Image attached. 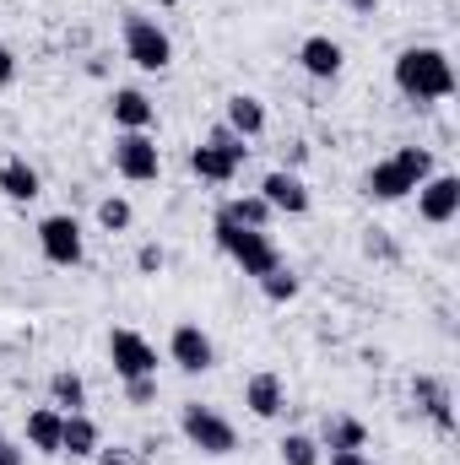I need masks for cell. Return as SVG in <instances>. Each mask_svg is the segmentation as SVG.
I'll use <instances>...</instances> for the list:
<instances>
[{
    "mask_svg": "<svg viewBox=\"0 0 460 465\" xmlns=\"http://www.w3.org/2000/svg\"><path fill=\"white\" fill-rule=\"evenodd\" d=\"M109 114H115V130H152L157 124V104L141 87H119L109 98Z\"/></svg>",
    "mask_w": 460,
    "mask_h": 465,
    "instance_id": "cell-16",
    "label": "cell"
},
{
    "mask_svg": "<svg viewBox=\"0 0 460 465\" xmlns=\"http://www.w3.org/2000/svg\"><path fill=\"white\" fill-rule=\"evenodd\" d=\"M412 401H417V411H423V417H428L439 433H450V428H455V411H450L455 401H450V390H445L439 379L417 373V379H412Z\"/></svg>",
    "mask_w": 460,
    "mask_h": 465,
    "instance_id": "cell-15",
    "label": "cell"
},
{
    "mask_svg": "<svg viewBox=\"0 0 460 465\" xmlns=\"http://www.w3.org/2000/svg\"><path fill=\"white\" fill-rule=\"evenodd\" d=\"M93 460H98V465H135V460H130V455H125V450H98Z\"/></svg>",
    "mask_w": 460,
    "mask_h": 465,
    "instance_id": "cell-32",
    "label": "cell"
},
{
    "mask_svg": "<svg viewBox=\"0 0 460 465\" xmlns=\"http://www.w3.org/2000/svg\"><path fill=\"white\" fill-rule=\"evenodd\" d=\"M38 249H44V260H49V265H60V271L82 265V260H87L82 223H76L71 212H55V217H44V223H38Z\"/></svg>",
    "mask_w": 460,
    "mask_h": 465,
    "instance_id": "cell-8",
    "label": "cell"
},
{
    "mask_svg": "<svg viewBox=\"0 0 460 465\" xmlns=\"http://www.w3.org/2000/svg\"><path fill=\"white\" fill-rule=\"evenodd\" d=\"M276 455H282V465H320L325 460L320 439H309V433H287V439L276 444Z\"/></svg>",
    "mask_w": 460,
    "mask_h": 465,
    "instance_id": "cell-24",
    "label": "cell"
},
{
    "mask_svg": "<svg viewBox=\"0 0 460 465\" xmlns=\"http://www.w3.org/2000/svg\"><path fill=\"white\" fill-rule=\"evenodd\" d=\"M298 287H304V282H298L287 265H276V271H265V276H260V292H265V303H293V298H298Z\"/></svg>",
    "mask_w": 460,
    "mask_h": 465,
    "instance_id": "cell-25",
    "label": "cell"
},
{
    "mask_svg": "<svg viewBox=\"0 0 460 465\" xmlns=\"http://www.w3.org/2000/svg\"><path fill=\"white\" fill-rule=\"evenodd\" d=\"M104 450V433H98V422L87 417V411H65V433H60V455H71V460H93Z\"/></svg>",
    "mask_w": 460,
    "mask_h": 465,
    "instance_id": "cell-17",
    "label": "cell"
},
{
    "mask_svg": "<svg viewBox=\"0 0 460 465\" xmlns=\"http://www.w3.org/2000/svg\"><path fill=\"white\" fill-rule=\"evenodd\" d=\"M109 362L119 379H152L157 373V347L141 331H115L109 336Z\"/></svg>",
    "mask_w": 460,
    "mask_h": 465,
    "instance_id": "cell-10",
    "label": "cell"
},
{
    "mask_svg": "<svg viewBox=\"0 0 460 465\" xmlns=\"http://www.w3.org/2000/svg\"><path fill=\"white\" fill-rule=\"evenodd\" d=\"M168 362H174L179 373H206V368H217V347H212V336H206L201 325H174V336H168Z\"/></svg>",
    "mask_w": 460,
    "mask_h": 465,
    "instance_id": "cell-11",
    "label": "cell"
},
{
    "mask_svg": "<svg viewBox=\"0 0 460 465\" xmlns=\"http://www.w3.org/2000/svg\"><path fill=\"white\" fill-rule=\"evenodd\" d=\"M255 195H260L271 212H282V217H304V212H309V184H304L293 168H271Z\"/></svg>",
    "mask_w": 460,
    "mask_h": 465,
    "instance_id": "cell-12",
    "label": "cell"
},
{
    "mask_svg": "<svg viewBox=\"0 0 460 465\" xmlns=\"http://www.w3.org/2000/svg\"><path fill=\"white\" fill-rule=\"evenodd\" d=\"M298 65L315 76V82H336L346 65V49L331 38V33H309L304 44H298Z\"/></svg>",
    "mask_w": 460,
    "mask_h": 465,
    "instance_id": "cell-13",
    "label": "cell"
},
{
    "mask_svg": "<svg viewBox=\"0 0 460 465\" xmlns=\"http://www.w3.org/2000/svg\"><path fill=\"white\" fill-rule=\"evenodd\" d=\"M125 401L130 406H152L157 401V373L152 379H125Z\"/></svg>",
    "mask_w": 460,
    "mask_h": 465,
    "instance_id": "cell-28",
    "label": "cell"
},
{
    "mask_svg": "<svg viewBox=\"0 0 460 465\" xmlns=\"http://www.w3.org/2000/svg\"><path fill=\"white\" fill-rule=\"evenodd\" d=\"M217 232V249L228 254L233 265L244 271V276H265V271H276L282 265V254H276V243H271V232L265 228H233V223H212Z\"/></svg>",
    "mask_w": 460,
    "mask_h": 465,
    "instance_id": "cell-4",
    "label": "cell"
},
{
    "mask_svg": "<svg viewBox=\"0 0 460 465\" xmlns=\"http://www.w3.org/2000/svg\"><path fill=\"white\" fill-rule=\"evenodd\" d=\"M16 82V54H11V44L0 38V87H11Z\"/></svg>",
    "mask_w": 460,
    "mask_h": 465,
    "instance_id": "cell-29",
    "label": "cell"
},
{
    "mask_svg": "<svg viewBox=\"0 0 460 465\" xmlns=\"http://www.w3.org/2000/svg\"><path fill=\"white\" fill-rule=\"evenodd\" d=\"M368 444V428L357 417H325L320 428V450H363Z\"/></svg>",
    "mask_w": 460,
    "mask_h": 465,
    "instance_id": "cell-23",
    "label": "cell"
},
{
    "mask_svg": "<svg viewBox=\"0 0 460 465\" xmlns=\"http://www.w3.org/2000/svg\"><path fill=\"white\" fill-rule=\"evenodd\" d=\"M244 157H249V146L233 135L228 124H217V130L190 152V173H195V179H206V184H233V179H238V168H244Z\"/></svg>",
    "mask_w": 460,
    "mask_h": 465,
    "instance_id": "cell-6",
    "label": "cell"
},
{
    "mask_svg": "<svg viewBox=\"0 0 460 465\" xmlns=\"http://www.w3.org/2000/svg\"><path fill=\"white\" fill-rule=\"evenodd\" d=\"M0 195H5L11 206H33V201L44 195L38 168H33L27 157H5V163H0Z\"/></svg>",
    "mask_w": 460,
    "mask_h": 465,
    "instance_id": "cell-14",
    "label": "cell"
},
{
    "mask_svg": "<svg viewBox=\"0 0 460 465\" xmlns=\"http://www.w3.org/2000/svg\"><path fill=\"white\" fill-rule=\"evenodd\" d=\"M130 223H135V212H130L125 195H104V201H98V228L104 232H125Z\"/></svg>",
    "mask_w": 460,
    "mask_h": 465,
    "instance_id": "cell-26",
    "label": "cell"
},
{
    "mask_svg": "<svg viewBox=\"0 0 460 465\" xmlns=\"http://www.w3.org/2000/svg\"><path fill=\"white\" fill-rule=\"evenodd\" d=\"M0 439H5V428H0Z\"/></svg>",
    "mask_w": 460,
    "mask_h": 465,
    "instance_id": "cell-35",
    "label": "cell"
},
{
    "mask_svg": "<svg viewBox=\"0 0 460 465\" xmlns=\"http://www.w3.org/2000/svg\"><path fill=\"white\" fill-rule=\"evenodd\" d=\"M223 124H228L238 141H255V135H265V104H260L255 93H233Z\"/></svg>",
    "mask_w": 460,
    "mask_h": 465,
    "instance_id": "cell-20",
    "label": "cell"
},
{
    "mask_svg": "<svg viewBox=\"0 0 460 465\" xmlns=\"http://www.w3.org/2000/svg\"><path fill=\"white\" fill-rule=\"evenodd\" d=\"M368 254H385V260H390V254H395V243H390V238H379V232H374V238H368Z\"/></svg>",
    "mask_w": 460,
    "mask_h": 465,
    "instance_id": "cell-33",
    "label": "cell"
},
{
    "mask_svg": "<svg viewBox=\"0 0 460 465\" xmlns=\"http://www.w3.org/2000/svg\"><path fill=\"white\" fill-rule=\"evenodd\" d=\"M374 5H379V0H346V11H357V16H368Z\"/></svg>",
    "mask_w": 460,
    "mask_h": 465,
    "instance_id": "cell-34",
    "label": "cell"
},
{
    "mask_svg": "<svg viewBox=\"0 0 460 465\" xmlns=\"http://www.w3.org/2000/svg\"><path fill=\"white\" fill-rule=\"evenodd\" d=\"M163 265H168V254H163V243H141V249H135V271H141V276H157Z\"/></svg>",
    "mask_w": 460,
    "mask_h": 465,
    "instance_id": "cell-27",
    "label": "cell"
},
{
    "mask_svg": "<svg viewBox=\"0 0 460 465\" xmlns=\"http://www.w3.org/2000/svg\"><path fill=\"white\" fill-rule=\"evenodd\" d=\"M368 465H374V460H368Z\"/></svg>",
    "mask_w": 460,
    "mask_h": 465,
    "instance_id": "cell-36",
    "label": "cell"
},
{
    "mask_svg": "<svg viewBox=\"0 0 460 465\" xmlns=\"http://www.w3.org/2000/svg\"><path fill=\"white\" fill-rule=\"evenodd\" d=\"M276 212L260 201V195H233V201H223L217 206V223H233V228H265Z\"/></svg>",
    "mask_w": 460,
    "mask_h": 465,
    "instance_id": "cell-21",
    "label": "cell"
},
{
    "mask_svg": "<svg viewBox=\"0 0 460 465\" xmlns=\"http://www.w3.org/2000/svg\"><path fill=\"white\" fill-rule=\"evenodd\" d=\"M428 173H434V152L428 146H401L395 157H385V163H374L363 173V195L390 206V201H406Z\"/></svg>",
    "mask_w": 460,
    "mask_h": 465,
    "instance_id": "cell-2",
    "label": "cell"
},
{
    "mask_svg": "<svg viewBox=\"0 0 460 465\" xmlns=\"http://www.w3.org/2000/svg\"><path fill=\"white\" fill-rule=\"evenodd\" d=\"M0 465H27V455H22V444H11V439H0Z\"/></svg>",
    "mask_w": 460,
    "mask_h": 465,
    "instance_id": "cell-31",
    "label": "cell"
},
{
    "mask_svg": "<svg viewBox=\"0 0 460 465\" xmlns=\"http://www.w3.org/2000/svg\"><path fill=\"white\" fill-rule=\"evenodd\" d=\"M244 406H249V417H260V422L282 417V406H287L282 379H276V373H255V379L244 384Z\"/></svg>",
    "mask_w": 460,
    "mask_h": 465,
    "instance_id": "cell-18",
    "label": "cell"
},
{
    "mask_svg": "<svg viewBox=\"0 0 460 465\" xmlns=\"http://www.w3.org/2000/svg\"><path fill=\"white\" fill-rule=\"evenodd\" d=\"M179 433H185V444L201 450L206 460H228L233 450H238V428H233L217 406H201V401H190V406L179 411Z\"/></svg>",
    "mask_w": 460,
    "mask_h": 465,
    "instance_id": "cell-3",
    "label": "cell"
},
{
    "mask_svg": "<svg viewBox=\"0 0 460 465\" xmlns=\"http://www.w3.org/2000/svg\"><path fill=\"white\" fill-rule=\"evenodd\" d=\"M325 455H331V465H368L363 450H325Z\"/></svg>",
    "mask_w": 460,
    "mask_h": 465,
    "instance_id": "cell-30",
    "label": "cell"
},
{
    "mask_svg": "<svg viewBox=\"0 0 460 465\" xmlns=\"http://www.w3.org/2000/svg\"><path fill=\"white\" fill-rule=\"evenodd\" d=\"M60 433H65V411H60V406L27 411V444H33L38 455H60Z\"/></svg>",
    "mask_w": 460,
    "mask_h": 465,
    "instance_id": "cell-19",
    "label": "cell"
},
{
    "mask_svg": "<svg viewBox=\"0 0 460 465\" xmlns=\"http://www.w3.org/2000/svg\"><path fill=\"white\" fill-rule=\"evenodd\" d=\"M49 406H60V411H87V379L71 373V368L49 373Z\"/></svg>",
    "mask_w": 460,
    "mask_h": 465,
    "instance_id": "cell-22",
    "label": "cell"
},
{
    "mask_svg": "<svg viewBox=\"0 0 460 465\" xmlns=\"http://www.w3.org/2000/svg\"><path fill=\"white\" fill-rule=\"evenodd\" d=\"M417 217H423L428 228L455 223L460 217V179L455 173H428V179L417 184Z\"/></svg>",
    "mask_w": 460,
    "mask_h": 465,
    "instance_id": "cell-9",
    "label": "cell"
},
{
    "mask_svg": "<svg viewBox=\"0 0 460 465\" xmlns=\"http://www.w3.org/2000/svg\"><path fill=\"white\" fill-rule=\"evenodd\" d=\"M125 60L135 65V71H168L174 65V38H168V27L157 22V16H141V11H130L125 16Z\"/></svg>",
    "mask_w": 460,
    "mask_h": 465,
    "instance_id": "cell-5",
    "label": "cell"
},
{
    "mask_svg": "<svg viewBox=\"0 0 460 465\" xmlns=\"http://www.w3.org/2000/svg\"><path fill=\"white\" fill-rule=\"evenodd\" d=\"M115 173L130 184H152L163 173V152L146 130H119L115 135Z\"/></svg>",
    "mask_w": 460,
    "mask_h": 465,
    "instance_id": "cell-7",
    "label": "cell"
},
{
    "mask_svg": "<svg viewBox=\"0 0 460 465\" xmlns=\"http://www.w3.org/2000/svg\"><path fill=\"white\" fill-rule=\"evenodd\" d=\"M390 76H395L401 98H412V104H445V98H455V65H450V54L434 49V44L401 49Z\"/></svg>",
    "mask_w": 460,
    "mask_h": 465,
    "instance_id": "cell-1",
    "label": "cell"
}]
</instances>
